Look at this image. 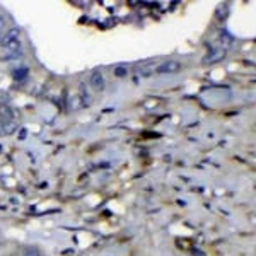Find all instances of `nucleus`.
<instances>
[{"label": "nucleus", "instance_id": "nucleus-2", "mask_svg": "<svg viewBox=\"0 0 256 256\" xmlns=\"http://www.w3.org/2000/svg\"><path fill=\"white\" fill-rule=\"evenodd\" d=\"M90 86H92V89H96V90L105 89V77H103V74L99 72V70L92 72V75H90Z\"/></svg>", "mask_w": 256, "mask_h": 256}, {"label": "nucleus", "instance_id": "nucleus-6", "mask_svg": "<svg viewBox=\"0 0 256 256\" xmlns=\"http://www.w3.org/2000/svg\"><path fill=\"white\" fill-rule=\"evenodd\" d=\"M4 50L7 51V53H17V51L21 50V41H19V40H15V41H12V43L5 45V46H4Z\"/></svg>", "mask_w": 256, "mask_h": 256}, {"label": "nucleus", "instance_id": "nucleus-5", "mask_svg": "<svg viewBox=\"0 0 256 256\" xmlns=\"http://www.w3.org/2000/svg\"><path fill=\"white\" fill-rule=\"evenodd\" d=\"M0 120H2V121H14V113H12V109L9 108V106H4V108H2V111H0Z\"/></svg>", "mask_w": 256, "mask_h": 256}, {"label": "nucleus", "instance_id": "nucleus-7", "mask_svg": "<svg viewBox=\"0 0 256 256\" xmlns=\"http://www.w3.org/2000/svg\"><path fill=\"white\" fill-rule=\"evenodd\" d=\"M22 256H41V253L36 248H26L22 251Z\"/></svg>", "mask_w": 256, "mask_h": 256}, {"label": "nucleus", "instance_id": "nucleus-4", "mask_svg": "<svg viewBox=\"0 0 256 256\" xmlns=\"http://www.w3.org/2000/svg\"><path fill=\"white\" fill-rule=\"evenodd\" d=\"M220 58H224V50L217 48V50H213L212 53H210V57L205 58V61L207 63H215V61H219Z\"/></svg>", "mask_w": 256, "mask_h": 256}, {"label": "nucleus", "instance_id": "nucleus-1", "mask_svg": "<svg viewBox=\"0 0 256 256\" xmlns=\"http://www.w3.org/2000/svg\"><path fill=\"white\" fill-rule=\"evenodd\" d=\"M180 70H181V63L176 60H169L157 67V74H174V72H180Z\"/></svg>", "mask_w": 256, "mask_h": 256}, {"label": "nucleus", "instance_id": "nucleus-8", "mask_svg": "<svg viewBox=\"0 0 256 256\" xmlns=\"http://www.w3.org/2000/svg\"><path fill=\"white\" fill-rule=\"evenodd\" d=\"M4 29H5V19L0 17V41H2V38H4Z\"/></svg>", "mask_w": 256, "mask_h": 256}, {"label": "nucleus", "instance_id": "nucleus-3", "mask_svg": "<svg viewBox=\"0 0 256 256\" xmlns=\"http://www.w3.org/2000/svg\"><path fill=\"white\" fill-rule=\"evenodd\" d=\"M15 40H19V29L12 28V29H9L7 33L4 34V38H2V46L12 43V41H15Z\"/></svg>", "mask_w": 256, "mask_h": 256}, {"label": "nucleus", "instance_id": "nucleus-9", "mask_svg": "<svg viewBox=\"0 0 256 256\" xmlns=\"http://www.w3.org/2000/svg\"><path fill=\"white\" fill-rule=\"evenodd\" d=\"M116 75H125V74H126V70L125 69H123V67H118V69H116Z\"/></svg>", "mask_w": 256, "mask_h": 256}]
</instances>
